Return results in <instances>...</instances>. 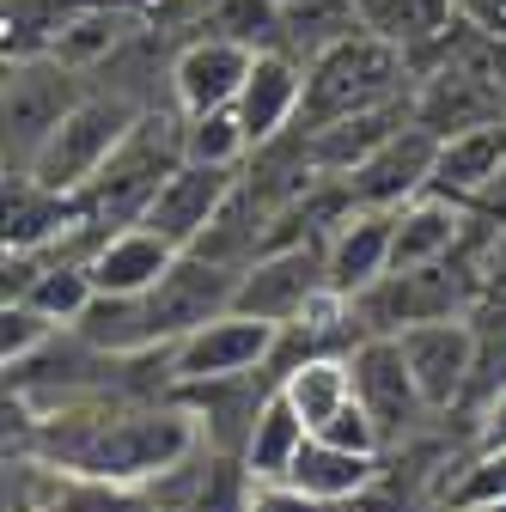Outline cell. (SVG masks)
<instances>
[{
  "instance_id": "obj_1",
  "label": "cell",
  "mask_w": 506,
  "mask_h": 512,
  "mask_svg": "<svg viewBox=\"0 0 506 512\" xmlns=\"http://www.w3.org/2000/svg\"><path fill=\"white\" fill-rule=\"evenodd\" d=\"M202 439V421L189 415L177 397H86L55 415H37L31 439L13 452H37L55 470L74 476H110V482H153L159 470L183 464Z\"/></svg>"
},
{
  "instance_id": "obj_2",
  "label": "cell",
  "mask_w": 506,
  "mask_h": 512,
  "mask_svg": "<svg viewBox=\"0 0 506 512\" xmlns=\"http://www.w3.org/2000/svg\"><path fill=\"white\" fill-rule=\"evenodd\" d=\"M409 55L372 31L342 37L336 49H324L318 61L305 68V110L299 122H336L354 110H378V104H403L409 98Z\"/></svg>"
},
{
  "instance_id": "obj_3",
  "label": "cell",
  "mask_w": 506,
  "mask_h": 512,
  "mask_svg": "<svg viewBox=\"0 0 506 512\" xmlns=\"http://www.w3.org/2000/svg\"><path fill=\"white\" fill-rule=\"evenodd\" d=\"M141 110L147 104L122 98V92H86L68 116H61L55 135L43 141V153L31 159L25 177H37L43 189H61V196H80V189H92V177L116 159V147L129 141Z\"/></svg>"
},
{
  "instance_id": "obj_4",
  "label": "cell",
  "mask_w": 506,
  "mask_h": 512,
  "mask_svg": "<svg viewBox=\"0 0 506 512\" xmlns=\"http://www.w3.org/2000/svg\"><path fill=\"white\" fill-rule=\"evenodd\" d=\"M86 92H92L86 74L61 68L55 55L7 61V171H31L43 141L55 135L61 116H68Z\"/></svg>"
},
{
  "instance_id": "obj_5",
  "label": "cell",
  "mask_w": 506,
  "mask_h": 512,
  "mask_svg": "<svg viewBox=\"0 0 506 512\" xmlns=\"http://www.w3.org/2000/svg\"><path fill=\"white\" fill-rule=\"evenodd\" d=\"M348 372H354V403L378 421V433H385V452L391 445H409L421 433V421L433 415L397 336H360L354 354H348Z\"/></svg>"
},
{
  "instance_id": "obj_6",
  "label": "cell",
  "mask_w": 506,
  "mask_h": 512,
  "mask_svg": "<svg viewBox=\"0 0 506 512\" xmlns=\"http://www.w3.org/2000/svg\"><path fill=\"white\" fill-rule=\"evenodd\" d=\"M330 287V256L324 238H299V244H275L257 263L238 269V299L232 311L269 317V324H293V317Z\"/></svg>"
},
{
  "instance_id": "obj_7",
  "label": "cell",
  "mask_w": 506,
  "mask_h": 512,
  "mask_svg": "<svg viewBox=\"0 0 506 512\" xmlns=\"http://www.w3.org/2000/svg\"><path fill=\"white\" fill-rule=\"evenodd\" d=\"M439 128H427L421 116H409L397 135L378 147V153H366L342 183H348V196H354V208H409L415 196H427V183H433V165H439Z\"/></svg>"
},
{
  "instance_id": "obj_8",
  "label": "cell",
  "mask_w": 506,
  "mask_h": 512,
  "mask_svg": "<svg viewBox=\"0 0 506 512\" xmlns=\"http://www.w3.org/2000/svg\"><path fill=\"white\" fill-rule=\"evenodd\" d=\"M232 299H238V269L208 263V256H196V250H183L177 263L165 269V281L147 293L153 342H159V348L183 342L189 330H202V324H214L220 311H232Z\"/></svg>"
},
{
  "instance_id": "obj_9",
  "label": "cell",
  "mask_w": 506,
  "mask_h": 512,
  "mask_svg": "<svg viewBox=\"0 0 506 512\" xmlns=\"http://www.w3.org/2000/svg\"><path fill=\"white\" fill-rule=\"evenodd\" d=\"M354 13L372 37H385L409 55V74L427 80L458 61V37L470 31L458 0H354Z\"/></svg>"
},
{
  "instance_id": "obj_10",
  "label": "cell",
  "mask_w": 506,
  "mask_h": 512,
  "mask_svg": "<svg viewBox=\"0 0 506 512\" xmlns=\"http://www.w3.org/2000/svg\"><path fill=\"white\" fill-rule=\"evenodd\" d=\"M275 330L269 317L250 311H220L214 324L189 330L183 342H171V378L177 384H202V378H238V372H263L275 354Z\"/></svg>"
},
{
  "instance_id": "obj_11",
  "label": "cell",
  "mask_w": 506,
  "mask_h": 512,
  "mask_svg": "<svg viewBox=\"0 0 506 512\" xmlns=\"http://www.w3.org/2000/svg\"><path fill=\"white\" fill-rule=\"evenodd\" d=\"M238 177H244V165H196V159H183V165L159 183V196H153V208H147L141 226H153V232L171 238L177 250H196L202 232L220 220L226 196L238 189Z\"/></svg>"
},
{
  "instance_id": "obj_12",
  "label": "cell",
  "mask_w": 506,
  "mask_h": 512,
  "mask_svg": "<svg viewBox=\"0 0 506 512\" xmlns=\"http://www.w3.org/2000/svg\"><path fill=\"white\" fill-rule=\"evenodd\" d=\"M403 360L421 384L427 409H452L464 391H470V372H476V330L464 317H427V324H409L403 336Z\"/></svg>"
},
{
  "instance_id": "obj_13",
  "label": "cell",
  "mask_w": 506,
  "mask_h": 512,
  "mask_svg": "<svg viewBox=\"0 0 506 512\" xmlns=\"http://www.w3.org/2000/svg\"><path fill=\"white\" fill-rule=\"evenodd\" d=\"M250 61H257V49L244 43H226V37H183L177 55H171V104L183 116L196 110H220V104H238L244 80H250Z\"/></svg>"
},
{
  "instance_id": "obj_14",
  "label": "cell",
  "mask_w": 506,
  "mask_h": 512,
  "mask_svg": "<svg viewBox=\"0 0 506 512\" xmlns=\"http://www.w3.org/2000/svg\"><path fill=\"white\" fill-rule=\"evenodd\" d=\"M171 397L202 421V439L214 452H238L244 458V439L257 427L263 403L275 397V378L269 372H238V378H202V384H171Z\"/></svg>"
},
{
  "instance_id": "obj_15",
  "label": "cell",
  "mask_w": 506,
  "mask_h": 512,
  "mask_svg": "<svg viewBox=\"0 0 506 512\" xmlns=\"http://www.w3.org/2000/svg\"><path fill=\"white\" fill-rule=\"evenodd\" d=\"M232 110L244 122V135H250V153L281 141L287 128H299V110H305V68L281 49H263L250 61V80H244Z\"/></svg>"
},
{
  "instance_id": "obj_16",
  "label": "cell",
  "mask_w": 506,
  "mask_h": 512,
  "mask_svg": "<svg viewBox=\"0 0 506 512\" xmlns=\"http://www.w3.org/2000/svg\"><path fill=\"white\" fill-rule=\"evenodd\" d=\"M391 238H397V214L391 208H348L342 226L324 238L330 287L342 299H360L366 287H378L391 275Z\"/></svg>"
},
{
  "instance_id": "obj_17",
  "label": "cell",
  "mask_w": 506,
  "mask_h": 512,
  "mask_svg": "<svg viewBox=\"0 0 506 512\" xmlns=\"http://www.w3.org/2000/svg\"><path fill=\"white\" fill-rule=\"evenodd\" d=\"M415 116V104L403 98V104H378V110H354V116H336V122H299L305 128V159H311V171L318 177H348L366 153H378L397 128Z\"/></svg>"
},
{
  "instance_id": "obj_18",
  "label": "cell",
  "mask_w": 506,
  "mask_h": 512,
  "mask_svg": "<svg viewBox=\"0 0 506 512\" xmlns=\"http://www.w3.org/2000/svg\"><path fill=\"white\" fill-rule=\"evenodd\" d=\"M506 171V128L500 122H470L458 135L439 141V165H433V183L427 196H446V202H476L482 189H494Z\"/></svg>"
},
{
  "instance_id": "obj_19",
  "label": "cell",
  "mask_w": 506,
  "mask_h": 512,
  "mask_svg": "<svg viewBox=\"0 0 506 512\" xmlns=\"http://www.w3.org/2000/svg\"><path fill=\"white\" fill-rule=\"evenodd\" d=\"M177 256H183V250H177L171 238H159L153 226H122V232H110V238L92 250L86 269H92L98 293H153Z\"/></svg>"
},
{
  "instance_id": "obj_20",
  "label": "cell",
  "mask_w": 506,
  "mask_h": 512,
  "mask_svg": "<svg viewBox=\"0 0 506 512\" xmlns=\"http://www.w3.org/2000/svg\"><path fill=\"white\" fill-rule=\"evenodd\" d=\"M287 482L305 488V494H318V500H330V506H342V500H360L378 482V452H348V445H330V439L311 433L299 445Z\"/></svg>"
},
{
  "instance_id": "obj_21",
  "label": "cell",
  "mask_w": 506,
  "mask_h": 512,
  "mask_svg": "<svg viewBox=\"0 0 506 512\" xmlns=\"http://www.w3.org/2000/svg\"><path fill=\"white\" fill-rule=\"evenodd\" d=\"M458 226H464V208H458V202H446V196H415L409 208H397L391 275H409V269H433V263H446V250L458 244Z\"/></svg>"
},
{
  "instance_id": "obj_22",
  "label": "cell",
  "mask_w": 506,
  "mask_h": 512,
  "mask_svg": "<svg viewBox=\"0 0 506 512\" xmlns=\"http://www.w3.org/2000/svg\"><path fill=\"white\" fill-rule=\"evenodd\" d=\"M366 31L360 13H354V0H287L281 7V55H293L299 68H311L324 49H336L342 37Z\"/></svg>"
},
{
  "instance_id": "obj_23",
  "label": "cell",
  "mask_w": 506,
  "mask_h": 512,
  "mask_svg": "<svg viewBox=\"0 0 506 512\" xmlns=\"http://www.w3.org/2000/svg\"><path fill=\"white\" fill-rule=\"evenodd\" d=\"M92 348L104 354H153V324H147V293H92V305L80 311V324H74Z\"/></svg>"
},
{
  "instance_id": "obj_24",
  "label": "cell",
  "mask_w": 506,
  "mask_h": 512,
  "mask_svg": "<svg viewBox=\"0 0 506 512\" xmlns=\"http://www.w3.org/2000/svg\"><path fill=\"white\" fill-rule=\"evenodd\" d=\"M305 439H311L305 415L275 391V397L263 403L257 427H250V439H244V470L257 476V482H287V470H293V458H299Z\"/></svg>"
},
{
  "instance_id": "obj_25",
  "label": "cell",
  "mask_w": 506,
  "mask_h": 512,
  "mask_svg": "<svg viewBox=\"0 0 506 512\" xmlns=\"http://www.w3.org/2000/svg\"><path fill=\"white\" fill-rule=\"evenodd\" d=\"M275 391L305 415V427L318 433L348 397H354V372H348V354H318V360H305V366H293Z\"/></svg>"
},
{
  "instance_id": "obj_26",
  "label": "cell",
  "mask_w": 506,
  "mask_h": 512,
  "mask_svg": "<svg viewBox=\"0 0 506 512\" xmlns=\"http://www.w3.org/2000/svg\"><path fill=\"white\" fill-rule=\"evenodd\" d=\"M281 7L287 0H214V7L189 25V37H226L244 49H275L281 43Z\"/></svg>"
},
{
  "instance_id": "obj_27",
  "label": "cell",
  "mask_w": 506,
  "mask_h": 512,
  "mask_svg": "<svg viewBox=\"0 0 506 512\" xmlns=\"http://www.w3.org/2000/svg\"><path fill=\"white\" fill-rule=\"evenodd\" d=\"M49 506H61V512H159L147 482H110V476H74V470L55 476Z\"/></svg>"
},
{
  "instance_id": "obj_28",
  "label": "cell",
  "mask_w": 506,
  "mask_h": 512,
  "mask_svg": "<svg viewBox=\"0 0 506 512\" xmlns=\"http://www.w3.org/2000/svg\"><path fill=\"white\" fill-rule=\"evenodd\" d=\"M183 159H196V165H244L250 159V135H244L238 110L220 104V110L183 116Z\"/></svg>"
},
{
  "instance_id": "obj_29",
  "label": "cell",
  "mask_w": 506,
  "mask_h": 512,
  "mask_svg": "<svg viewBox=\"0 0 506 512\" xmlns=\"http://www.w3.org/2000/svg\"><path fill=\"white\" fill-rule=\"evenodd\" d=\"M250 488H257V476L244 470V458L238 452H214V445H208L202 482H196V494L183 500V512H250Z\"/></svg>"
},
{
  "instance_id": "obj_30",
  "label": "cell",
  "mask_w": 506,
  "mask_h": 512,
  "mask_svg": "<svg viewBox=\"0 0 506 512\" xmlns=\"http://www.w3.org/2000/svg\"><path fill=\"white\" fill-rule=\"evenodd\" d=\"M92 293H98V281H92L86 263H49L37 275V287L25 293V305H37L49 324H80V311L92 305Z\"/></svg>"
},
{
  "instance_id": "obj_31",
  "label": "cell",
  "mask_w": 506,
  "mask_h": 512,
  "mask_svg": "<svg viewBox=\"0 0 506 512\" xmlns=\"http://www.w3.org/2000/svg\"><path fill=\"white\" fill-rule=\"evenodd\" d=\"M55 330H68V324H49V317L37 311V305H25V299H7L0 305V360H25V354H37Z\"/></svg>"
},
{
  "instance_id": "obj_32",
  "label": "cell",
  "mask_w": 506,
  "mask_h": 512,
  "mask_svg": "<svg viewBox=\"0 0 506 512\" xmlns=\"http://www.w3.org/2000/svg\"><path fill=\"white\" fill-rule=\"evenodd\" d=\"M446 500H506V445L470 452L458 464V476L446 482Z\"/></svg>"
},
{
  "instance_id": "obj_33",
  "label": "cell",
  "mask_w": 506,
  "mask_h": 512,
  "mask_svg": "<svg viewBox=\"0 0 506 512\" xmlns=\"http://www.w3.org/2000/svg\"><path fill=\"white\" fill-rule=\"evenodd\" d=\"M318 439H330V445H348V452H378V458H385V433H378V421L348 397L324 427H318Z\"/></svg>"
},
{
  "instance_id": "obj_34",
  "label": "cell",
  "mask_w": 506,
  "mask_h": 512,
  "mask_svg": "<svg viewBox=\"0 0 506 512\" xmlns=\"http://www.w3.org/2000/svg\"><path fill=\"white\" fill-rule=\"evenodd\" d=\"M250 512H336V506L293 488V482H257L250 488Z\"/></svg>"
},
{
  "instance_id": "obj_35",
  "label": "cell",
  "mask_w": 506,
  "mask_h": 512,
  "mask_svg": "<svg viewBox=\"0 0 506 512\" xmlns=\"http://www.w3.org/2000/svg\"><path fill=\"white\" fill-rule=\"evenodd\" d=\"M458 13H464V25H470L476 37L506 43V0H458Z\"/></svg>"
},
{
  "instance_id": "obj_36",
  "label": "cell",
  "mask_w": 506,
  "mask_h": 512,
  "mask_svg": "<svg viewBox=\"0 0 506 512\" xmlns=\"http://www.w3.org/2000/svg\"><path fill=\"white\" fill-rule=\"evenodd\" d=\"M494 445H506V384H500V397L482 409V427H476V445H470V452H494Z\"/></svg>"
},
{
  "instance_id": "obj_37",
  "label": "cell",
  "mask_w": 506,
  "mask_h": 512,
  "mask_svg": "<svg viewBox=\"0 0 506 512\" xmlns=\"http://www.w3.org/2000/svg\"><path fill=\"white\" fill-rule=\"evenodd\" d=\"M433 512H506V500H439Z\"/></svg>"
},
{
  "instance_id": "obj_38",
  "label": "cell",
  "mask_w": 506,
  "mask_h": 512,
  "mask_svg": "<svg viewBox=\"0 0 506 512\" xmlns=\"http://www.w3.org/2000/svg\"><path fill=\"white\" fill-rule=\"evenodd\" d=\"M31 512H61V506H31Z\"/></svg>"
}]
</instances>
